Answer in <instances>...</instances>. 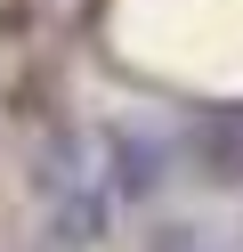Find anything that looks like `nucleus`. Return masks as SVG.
<instances>
[{
  "mask_svg": "<svg viewBox=\"0 0 243 252\" xmlns=\"http://www.w3.org/2000/svg\"><path fill=\"white\" fill-rule=\"evenodd\" d=\"M154 252H194V228H162V244Z\"/></svg>",
  "mask_w": 243,
  "mask_h": 252,
  "instance_id": "7ed1b4c3",
  "label": "nucleus"
},
{
  "mask_svg": "<svg viewBox=\"0 0 243 252\" xmlns=\"http://www.w3.org/2000/svg\"><path fill=\"white\" fill-rule=\"evenodd\" d=\"M113 163H122V187H130V195H146V187L162 179V147H146V138H113Z\"/></svg>",
  "mask_w": 243,
  "mask_h": 252,
  "instance_id": "f03ea898",
  "label": "nucleus"
},
{
  "mask_svg": "<svg viewBox=\"0 0 243 252\" xmlns=\"http://www.w3.org/2000/svg\"><path fill=\"white\" fill-rule=\"evenodd\" d=\"M194 147H203L211 179H243V106H219V114H203Z\"/></svg>",
  "mask_w": 243,
  "mask_h": 252,
  "instance_id": "f257e3e1",
  "label": "nucleus"
}]
</instances>
